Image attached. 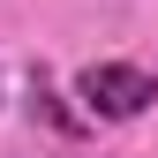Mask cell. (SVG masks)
<instances>
[{
	"label": "cell",
	"mask_w": 158,
	"mask_h": 158,
	"mask_svg": "<svg viewBox=\"0 0 158 158\" xmlns=\"http://www.w3.org/2000/svg\"><path fill=\"white\" fill-rule=\"evenodd\" d=\"M75 98H83L90 121H135V113L158 106V75L151 68H128V60H90L75 75Z\"/></svg>",
	"instance_id": "obj_1"
},
{
	"label": "cell",
	"mask_w": 158,
	"mask_h": 158,
	"mask_svg": "<svg viewBox=\"0 0 158 158\" xmlns=\"http://www.w3.org/2000/svg\"><path fill=\"white\" fill-rule=\"evenodd\" d=\"M30 113H45V121H53V128H75V113L60 106V98H53V83H45V68H38V75H30Z\"/></svg>",
	"instance_id": "obj_2"
}]
</instances>
